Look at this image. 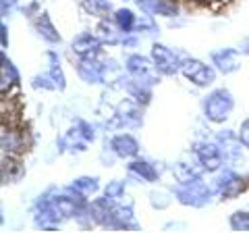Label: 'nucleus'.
Segmentation results:
<instances>
[{
    "label": "nucleus",
    "mask_w": 249,
    "mask_h": 233,
    "mask_svg": "<svg viewBox=\"0 0 249 233\" xmlns=\"http://www.w3.org/2000/svg\"><path fill=\"white\" fill-rule=\"evenodd\" d=\"M206 116L214 123H222L232 111V96L229 90H214L204 102Z\"/></svg>",
    "instance_id": "1"
},
{
    "label": "nucleus",
    "mask_w": 249,
    "mask_h": 233,
    "mask_svg": "<svg viewBox=\"0 0 249 233\" xmlns=\"http://www.w3.org/2000/svg\"><path fill=\"white\" fill-rule=\"evenodd\" d=\"M181 71H183V75L187 77V79L193 81L196 85H199V88L210 85L214 81V69L204 65L197 58H187L185 63L181 65Z\"/></svg>",
    "instance_id": "2"
},
{
    "label": "nucleus",
    "mask_w": 249,
    "mask_h": 233,
    "mask_svg": "<svg viewBox=\"0 0 249 233\" xmlns=\"http://www.w3.org/2000/svg\"><path fill=\"white\" fill-rule=\"evenodd\" d=\"M127 71L135 77V81H142V83H156V65H152L147 58L139 57V54H133V57H129L127 60Z\"/></svg>",
    "instance_id": "3"
},
{
    "label": "nucleus",
    "mask_w": 249,
    "mask_h": 233,
    "mask_svg": "<svg viewBox=\"0 0 249 233\" xmlns=\"http://www.w3.org/2000/svg\"><path fill=\"white\" fill-rule=\"evenodd\" d=\"M152 60H154L156 69H158L160 73H164V75H173V73H177V69H178L177 54L170 48H166V46H162V44H154Z\"/></svg>",
    "instance_id": "4"
},
{
    "label": "nucleus",
    "mask_w": 249,
    "mask_h": 233,
    "mask_svg": "<svg viewBox=\"0 0 249 233\" xmlns=\"http://www.w3.org/2000/svg\"><path fill=\"white\" fill-rule=\"evenodd\" d=\"M210 198V192L204 183L196 181H189V183H183V188L178 190V200L183 204H193V206H199Z\"/></svg>",
    "instance_id": "5"
},
{
    "label": "nucleus",
    "mask_w": 249,
    "mask_h": 233,
    "mask_svg": "<svg viewBox=\"0 0 249 233\" xmlns=\"http://www.w3.org/2000/svg\"><path fill=\"white\" fill-rule=\"evenodd\" d=\"M100 38L98 36H91V34H83L79 36L77 40L73 42V50L75 54L79 57L81 60H93L100 54Z\"/></svg>",
    "instance_id": "6"
},
{
    "label": "nucleus",
    "mask_w": 249,
    "mask_h": 233,
    "mask_svg": "<svg viewBox=\"0 0 249 233\" xmlns=\"http://www.w3.org/2000/svg\"><path fill=\"white\" fill-rule=\"evenodd\" d=\"M196 156L199 160V165H204V169H208V171L220 169L222 158H224L220 148L214 146V144H199L196 148Z\"/></svg>",
    "instance_id": "7"
},
{
    "label": "nucleus",
    "mask_w": 249,
    "mask_h": 233,
    "mask_svg": "<svg viewBox=\"0 0 249 233\" xmlns=\"http://www.w3.org/2000/svg\"><path fill=\"white\" fill-rule=\"evenodd\" d=\"M135 2L147 15H164V17H170V15L177 13V4L173 0H135Z\"/></svg>",
    "instance_id": "8"
},
{
    "label": "nucleus",
    "mask_w": 249,
    "mask_h": 233,
    "mask_svg": "<svg viewBox=\"0 0 249 233\" xmlns=\"http://www.w3.org/2000/svg\"><path fill=\"white\" fill-rule=\"evenodd\" d=\"M212 60H214L216 69H220L222 73H232V71H237V69L241 67L239 54H237V50H232V48L214 52V54H212Z\"/></svg>",
    "instance_id": "9"
},
{
    "label": "nucleus",
    "mask_w": 249,
    "mask_h": 233,
    "mask_svg": "<svg viewBox=\"0 0 249 233\" xmlns=\"http://www.w3.org/2000/svg\"><path fill=\"white\" fill-rule=\"evenodd\" d=\"M110 146H112V150H114L116 156H121V158L135 156L137 150H139V144L131 136H127V134H124V136H116Z\"/></svg>",
    "instance_id": "10"
},
{
    "label": "nucleus",
    "mask_w": 249,
    "mask_h": 233,
    "mask_svg": "<svg viewBox=\"0 0 249 233\" xmlns=\"http://www.w3.org/2000/svg\"><path fill=\"white\" fill-rule=\"evenodd\" d=\"M23 175V167L21 162L15 158V154H9V156H2V181L4 183H13L17 181L19 177Z\"/></svg>",
    "instance_id": "11"
},
{
    "label": "nucleus",
    "mask_w": 249,
    "mask_h": 233,
    "mask_svg": "<svg viewBox=\"0 0 249 233\" xmlns=\"http://www.w3.org/2000/svg\"><path fill=\"white\" fill-rule=\"evenodd\" d=\"M36 29H37V34H40L42 38H46L48 42H60V36L56 32V27L52 25V21L50 17L46 13H40L37 15V19H36Z\"/></svg>",
    "instance_id": "12"
},
{
    "label": "nucleus",
    "mask_w": 249,
    "mask_h": 233,
    "mask_svg": "<svg viewBox=\"0 0 249 233\" xmlns=\"http://www.w3.org/2000/svg\"><path fill=\"white\" fill-rule=\"evenodd\" d=\"M243 190H245V181L232 173H229L227 179H222V183H220V194L224 198H237Z\"/></svg>",
    "instance_id": "13"
},
{
    "label": "nucleus",
    "mask_w": 249,
    "mask_h": 233,
    "mask_svg": "<svg viewBox=\"0 0 249 233\" xmlns=\"http://www.w3.org/2000/svg\"><path fill=\"white\" fill-rule=\"evenodd\" d=\"M114 23H116V27H119L121 32L129 34V32H133V29H135L137 17L129 9H119V11L114 13Z\"/></svg>",
    "instance_id": "14"
},
{
    "label": "nucleus",
    "mask_w": 249,
    "mask_h": 233,
    "mask_svg": "<svg viewBox=\"0 0 249 233\" xmlns=\"http://www.w3.org/2000/svg\"><path fill=\"white\" fill-rule=\"evenodd\" d=\"M79 75L83 77L88 83H96L102 81V65H96L93 60H85L79 65Z\"/></svg>",
    "instance_id": "15"
},
{
    "label": "nucleus",
    "mask_w": 249,
    "mask_h": 233,
    "mask_svg": "<svg viewBox=\"0 0 249 233\" xmlns=\"http://www.w3.org/2000/svg\"><path fill=\"white\" fill-rule=\"evenodd\" d=\"M129 173L142 177V179H145V181H154L156 179L154 167L150 165V162H143V160H133V162H131V165H129Z\"/></svg>",
    "instance_id": "16"
},
{
    "label": "nucleus",
    "mask_w": 249,
    "mask_h": 233,
    "mask_svg": "<svg viewBox=\"0 0 249 233\" xmlns=\"http://www.w3.org/2000/svg\"><path fill=\"white\" fill-rule=\"evenodd\" d=\"M83 6L85 11L96 15V17H108V13H110V2L108 0H83Z\"/></svg>",
    "instance_id": "17"
},
{
    "label": "nucleus",
    "mask_w": 249,
    "mask_h": 233,
    "mask_svg": "<svg viewBox=\"0 0 249 233\" xmlns=\"http://www.w3.org/2000/svg\"><path fill=\"white\" fill-rule=\"evenodd\" d=\"M73 192L77 194H81L83 198H88V196H93V194L98 192V181L96 179H89V177H81V179H77L73 183Z\"/></svg>",
    "instance_id": "18"
},
{
    "label": "nucleus",
    "mask_w": 249,
    "mask_h": 233,
    "mask_svg": "<svg viewBox=\"0 0 249 233\" xmlns=\"http://www.w3.org/2000/svg\"><path fill=\"white\" fill-rule=\"evenodd\" d=\"M100 40L102 42H110V44H114V42H119V34H116V27L114 25H110L108 21H102L98 25V34H96Z\"/></svg>",
    "instance_id": "19"
},
{
    "label": "nucleus",
    "mask_w": 249,
    "mask_h": 233,
    "mask_svg": "<svg viewBox=\"0 0 249 233\" xmlns=\"http://www.w3.org/2000/svg\"><path fill=\"white\" fill-rule=\"evenodd\" d=\"M17 83V71H15V67L11 63H6V58L2 57V94L6 92V85Z\"/></svg>",
    "instance_id": "20"
},
{
    "label": "nucleus",
    "mask_w": 249,
    "mask_h": 233,
    "mask_svg": "<svg viewBox=\"0 0 249 233\" xmlns=\"http://www.w3.org/2000/svg\"><path fill=\"white\" fill-rule=\"evenodd\" d=\"M121 75H123V71L112 63V60H110V63H106V65H102V81L114 83V81H119Z\"/></svg>",
    "instance_id": "21"
},
{
    "label": "nucleus",
    "mask_w": 249,
    "mask_h": 233,
    "mask_svg": "<svg viewBox=\"0 0 249 233\" xmlns=\"http://www.w3.org/2000/svg\"><path fill=\"white\" fill-rule=\"evenodd\" d=\"M231 225H232V229H237V231H249V213H235L232 214V219H231Z\"/></svg>",
    "instance_id": "22"
},
{
    "label": "nucleus",
    "mask_w": 249,
    "mask_h": 233,
    "mask_svg": "<svg viewBox=\"0 0 249 233\" xmlns=\"http://www.w3.org/2000/svg\"><path fill=\"white\" fill-rule=\"evenodd\" d=\"M123 192H124L123 181H112V183H108V188H106V198L119 200V198H123Z\"/></svg>",
    "instance_id": "23"
},
{
    "label": "nucleus",
    "mask_w": 249,
    "mask_h": 233,
    "mask_svg": "<svg viewBox=\"0 0 249 233\" xmlns=\"http://www.w3.org/2000/svg\"><path fill=\"white\" fill-rule=\"evenodd\" d=\"M239 139H241V142H243L245 148H249V119H247V121H243V125H241Z\"/></svg>",
    "instance_id": "24"
},
{
    "label": "nucleus",
    "mask_w": 249,
    "mask_h": 233,
    "mask_svg": "<svg viewBox=\"0 0 249 233\" xmlns=\"http://www.w3.org/2000/svg\"><path fill=\"white\" fill-rule=\"evenodd\" d=\"M19 6V0H2V15H6V9H9V13L13 9H17Z\"/></svg>",
    "instance_id": "25"
},
{
    "label": "nucleus",
    "mask_w": 249,
    "mask_h": 233,
    "mask_svg": "<svg viewBox=\"0 0 249 233\" xmlns=\"http://www.w3.org/2000/svg\"><path fill=\"white\" fill-rule=\"evenodd\" d=\"M197 2H201V4H212V2H218V0H197Z\"/></svg>",
    "instance_id": "26"
},
{
    "label": "nucleus",
    "mask_w": 249,
    "mask_h": 233,
    "mask_svg": "<svg viewBox=\"0 0 249 233\" xmlns=\"http://www.w3.org/2000/svg\"><path fill=\"white\" fill-rule=\"evenodd\" d=\"M247 52H249V48H247Z\"/></svg>",
    "instance_id": "27"
}]
</instances>
